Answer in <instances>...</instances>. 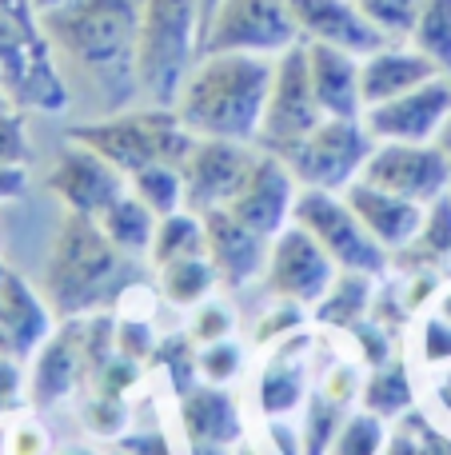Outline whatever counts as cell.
I'll list each match as a JSON object with an SVG mask.
<instances>
[{"instance_id": "cell-2", "label": "cell", "mask_w": 451, "mask_h": 455, "mask_svg": "<svg viewBox=\"0 0 451 455\" xmlns=\"http://www.w3.org/2000/svg\"><path fill=\"white\" fill-rule=\"evenodd\" d=\"M272 56L204 52L188 68L176 92V116L196 136L216 140H256L272 88Z\"/></svg>"}, {"instance_id": "cell-43", "label": "cell", "mask_w": 451, "mask_h": 455, "mask_svg": "<svg viewBox=\"0 0 451 455\" xmlns=\"http://www.w3.org/2000/svg\"><path fill=\"white\" fill-rule=\"evenodd\" d=\"M320 392L332 395L336 403H344V408H348V403L356 400L360 392H364V387H360V371L352 368V363H336V368L328 371L324 379H320Z\"/></svg>"}, {"instance_id": "cell-33", "label": "cell", "mask_w": 451, "mask_h": 455, "mask_svg": "<svg viewBox=\"0 0 451 455\" xmlns=\"http://www.w3.org/2000/svg\"><path fill=\"white\" fill-rule=\"evenodd\" d=\"M344 424V403H336L332 395L316 392L308 400V419H304V455H328L332 440Z\"/></svg>"}, {"instance_id": "cell-18", "label": "cell", "mask_w": 451, "mask_h": 455, "mask_svg": "<svg viewBox=\"0 0 451 455\" xmlns=\"http://www.w3.org/2000/svg\"><path fill=\"white\" fill-rule=\"evenodd\" d=\"M80 379H84V320L72 315V320H64V328H56L52 336L40 344V352L32 355L28 403L36 411H48L52 403H60Z\"/></svg>"}, {"instance_id": "cell-31", "label": "cell", "mask_w": 451, "mask_h": 455, "mask_svg": "<svg viewBox=\"0 0 451 455\" xmlns=\"http://www.w3.org/2000/svg\"><path fill=\"white\" fill-rule=\"evenodd\" d=\"M132 180V196H140L156 216H172L184 208V176L172 164H148Z\"/></svg>"}, {"instance_id": "cell-21", "label": "cell", "mask_w": 451, "mask_h": 455, "mask_svg": "<svg viewBox=\"0 0 451 455\" xmlns=\"http://www.w3.org/2000/svg\"><path fill=\"white\" fill-rule=\"evenodd\" d=\"M304 48H308L312 88H316V100L324 108V116H340V120L364 116V92H360V64H364V56L336 44H320V40H304Z\"/></svg>"}, {"instance_id": "cell-16", "label": "cell", "mask_w": 451, "mask_h": 455, "mask_svg": "<svg viewBox=\"0 0 451 455\" xmlns=\"http://www.w3.org/2000/svg\"><path fill=\"white\" fill-rule=\"evenodd\" d=\"M52 336V307L32 283L0 259V355L12 363H28L40 344Z\"/></svg>"}, {"instance_id": "cell-22", "label": "cell", "mask_w": 451, "mask_h": 455, "mask_svg": "<svg viewBox=\"0 0 451 455\" xmlns=\"http://www.w3.org/2000/svg\"><path fill=\"white\" fill-rule=\"evenodd\" d=\"M344 200H348V208L360 216V224L372 232V240L380 248L392 251L407 248L415 240V232L423 228V204L396 196V192H384L368 180H352L344 188Z\"/></svg>"}, {"instance_id": "cell-11", "label": "cell", "mask_w": 451, "mask_h": 455, "mask_svg": "<svg viewBox=\"0 0 451 455\" xmlns=\"http://www.w3.org/2000/svg\"><path fill=\"white\" fill-rule=\"evenodd\" d=\"M268 288L276 299H288V304H320L332 288V280L340 275L336 259L304 232L300 224H288L284 232L272 235L268 248Z\"/></svg>"}, {"instance_id": "cell-24", "label": "cell", "mask_w": 451, "mask_h": 455, "mask_svg": "<svg viewBox=\"0 0 451 455\" xmlns=\"http://www.w3.org/2000/svg\"><path fill=\"white\" fill-rule=\"evenodd\" d=\"M304 360H308V339H284L276 347V355L268 360L260 379V408L268 419H280L288 411H296V403L304 400Z\"/></svg>"}, {"instance_id": "cell-45", "label": "cell", "mask_w": 451, "mask_h": 455, "mask_svg": "<svg viewBox=\"0 0 451 455\" xmlns=\"http://www.w3.org/2000/svg\"><path fill=\"white\" fill-rule=\"evenodd\" d=\"M12 455H48V435L40 432V427H32V424L16 427V435H12Z\"/></svg>"}, {"instance_id": "cell-41", "label": "cell", "mask_w": 451, "mask_h": 455, "mask_svg": "<svg viewBox=\"0 0 451 455\" xmlns=\"http://www.w3.org/2000/svg\"><path fill=\"white\" fill-rule=\"evenodd\" d=\"M232 307L224 304H204L196 315H192V331L188 336L196 339V344H216V339H224L232 331Z\"/></svg>"}, {"instance_id": "cell-32", "label": "cell", "mask_w": 451, "mask_h": 455, "mask_svg": "<svg viewBox=\"0 0 451 455\" xmlns=\"http://www.w3.org/2000/svg\"><path fill=\"white\" fill-rule=\"evenodd\" d=\"M400 251H420V264H447L451 259V196L447 192L439 200H431L428 212H423V228Z\"/></svg>"}, {"instance_id": "cell-13", "label": "cell", "mask_w": 451, "mask_h": 455, "mask_svg": "<svg viewBox=\"0 0 451 455\" xmlns=\"http://www.w3.org/2000/svg\"><path fill=\"white\" fill-rule=\"evenodd\" d=\"M451 120V76L439 72L436 80L412 88V92L396 96L364 108V128L372 140H400V144H431Z\"/></svg>"}, {"instance_id": "cell-23", "label": "cell", "mask_w": 451, "mask_h": 455, "mask_svg": "<svg viewBox=\"0 0 451 455\" xmlns=\"http://www.w3.org/2000/svg\"><path fill=\"white\" fill-rule=\"evenodd\" d=\"M439 68L428 60L423 52L415 48H376L372 56H364L360 64V92H364V108L372 104H384V100H396V96L412 92V88L428 84L436 80Z\"/></svg>"}, {"instance_id": "cell-28", "label": "cell", "mask_w": 451, "mask_h": 455, "mask_svg": "<svg viewBox=\"0 0 451 455\" xmlns=\"http://www.w3.org/2000/svg\"><path fill=\"white\" fill-rule=\"evenodd\" d=\"M216 267L208 256H188V259H172V264L160 267V291H164L168 304H180V307H192V304H204L208 291L216 288Z\"/></svg>"}, {"instance_id": "cell-35", "label": "cell", "mask_w": 451, "mask_h": 455, "mask_svg": "<svg viewBox=\"0 0 451 455\" xmlns=\"http://www.w3.org/2000/svg\"><path fill=\"white\" fill-rule=\"evenodd\" d=\"M196 339L192 336H172V339H160L156 352H152V360L160 363V368L172 376V387L176 395H188L192 387H196V376H200V363H196Z\"/></svg>"}, {"instance_id": "cell-47", "label": "cell", "mask_w": 451, "mask_h": 455, "mask_svg": "<svg viewBox=\"0 0 451 455\" xmlns=\"http://www.w3.org/2000/svg\"><path fill=\"white\" fill-rule=\"evenodd\" d=\"M120 448H124V455H172L164 435H124Z\"/></svg>"}, {"instance_id": "cell-4", "label": "cell", "mask_w": 451, "mask_h": 455, "mask_svg": "<svg viewBox=\"0 0 451 455\" xmlns=\"http://www.w3.org/2000/svg\"><path fill=\"white\" fill-rule=\"evenodd\" d=\"M68 140L88 144L124 176H136L148 164L184 168L188 152L196 148V132L168 104L124 108V112H108L100 120H88V124H72Z\"/></svg>"}, {"instance_id": "cell-36", "label": "cell", "mask_w": 451, "mask_h": 455, "mask_svg": "<svg viewBox=\"0 0 451 455\" xmlns=\"http://www.w3.org/2000/svg\"><path fill=\"white\" fill-rule=\"evenodd\" d=\"M356 4L384 32V40H407L420 16V0H356Z\"/></svg>"}, {"instance_id": "cell-34", "label": "cell", "mask_w": 451, "mask_h": 455, "mask_svg": "<svg viewBox=\"0 0 451 455\" xmlns=\"http://www.w3.org/2000/svg\"><path fill=\"white\" fill-rule=\"evenodd\" d=\"M388 448V432H384V419L372 416V411H360V416H348L340 424L332 440V451L328 455H380Z\"/></svg>"}, {"instance_id": "cell-3", "label": "cell", "mask_w": 451, "mask_h": 455, "mask_svg": "<svg viewBox=\"0 0 451 455\" xmlns=\"http://www.w3.org/2000/svg\"><path fill=\"white\" fill-rule=\"evenodd\" d=\"M136 280H140L136 256L120 251L92 216H64L44 264V299L52 307V315L72 320V315L108 307Z\"/></svg>"}, {"instance_id": "cell-9", "label": "cell", "mask_w": 451, "mask_h": 455, "mask_svg": "<svg viewBox=\"0 0 451 455\" xmlns=\"http://www.w3.org/2000/svg\"><path fill=\"white\" fill-rule=\"evenodd\" d=\"M320 120H324V108H320L316 88H312L308 48L300 40V44L284 48L276 56V64H272V88H268V104H264L256 144L264 152H284L288 144L304 140Z\"/></svg>"}, {"instance_id": "cell-40", "label": "cell", "mask_w": 451, "mask_h": 455, "mask_svg": "<svg viewBox=\"0 0 451 455\" xmlns=\"http://www.w3.org/2000/svg\"><path fill=\"white\" fill-rule=\"evenodd\" d=\"M136 376H140V363L116 352L100 371H96L92 379H96V392H104V395H120V400H124V392H132V387H136Z\"/></svg>"}, {"instance_id": "cell-48", "label": "cell", "mask_w": 451, "mask_h": 455, "mask_svg": "<svg viewBox=\"0 0 451 455\" xmlns=\"http://www.w3.org/2000/svg\"><path fill=\"white\" fill-rule=\"evenodd\" d=\"M0 12L16 16V20H24V24H36L40 20V12H36V4H32V0H0Z\"/></svg>"}, {"instance_id": "cell-38", "label": "cell", "mask_w": 451, "mask_h": 455, "mask_svg": "<svg viewBox=\"0 0 451 455\" xmlns=\"http://www.w3.org/2000/svg\"><path fill=\"white\" fill-rule=\"evenodd\" d=\"M84 424L92 427L96 435H120L128 424V403L120 395H104L96 392L92 400L84 403Z\"/></svg>"}, {"instance_id": "cell-25", "label": "cell", "mask_w": 451, "mask_h": 455, "mask_svg": "<svg viewBox=\"0 0 451 455\" xmlns=\"http://www.w3.org/2000/svg\"><path fill=\"white\" fill-rule=\"evenodd\" d=\"M96 224L104 228V235H108L120 251L140 256V251H152V235H156L160 216L152 212L140 196H128L124 192V196H116L100 216H96Z\"/></svg>"}, {"instance_id": "cell-37", "label": "cell", "mask_w": 451, "mask_h": 455, "mask_svg": "<svg viewBox=\"0 0 451 455\" xmlns=\"http://www.w3.org/2000/svg\"><path fill=\"white\" fill-rule=\"evenodd\" d=\"M200 379H208V384H224V379H232L240 371V363H244V355H240V347L232 344V339H216V344H200Z\"/></svg>"}, {"instance_id": "cell-54", "label": "cell", "mask_w": 451, "mask_h": 455, "mask_svg": "<svg viewBox=\"0 0 451 455\" xmlns=\"http://www.w3.org/2000/svg\"><path fill=\"white\" fill-rule=\"evenodd\" d=\"M447 455H451V443H447Z\"/></svg>"}, {"instance_id": "cell-17", "label": "cell", "mask_w": 451, "mask_h": 455, "mask_svg": "<svg viewBox=\"0 0 451 455\" xmlns=\"http://www.w3.org/2000/svg\"><path fill=\"white\" fill-rule=\"evenodd\" d=\"M204 220V240H208V259H212L220 283L228 288H248L256 275L268 267V248L272 240L240 224L228 208H212L200 216Z\"/></svg>"}, {"instance_id": "cell-8", "label": "cell", "mask_w": 451, "mask_h": 455, "mask_svg": "<svg viewBox=\"0 0 451 455\" xmlns=\"http://www.w3.org/2000/svg\"><path fill=\"white\" fill-rule=\"evenodd\" d=\"M300 24L288 0H220L208 20L200 56L204 52H252L280 56L284 48L300 44Z\"/></svg>"}, {"instance_id": "cell-19", "label": "cell", "mask_w": 451, "mask_h": 455, "mask_svg": "<svg viewBox=\"0 0 451 455\" xmlns=\"http://www.w3.org/2000/svg\"><path fill=\"white\" fill-rule=\"evenodd\" d=\"M288 4H292L304 40L348 48L356 56H372L376 48L388 44L384 32L360 12L356 0H288Z\"/></svg>"}, {"instance_id": "cell-39", "label": "cell", "mask_w": 451, "mask_h": 455, "mask_svg": "<svg viewBox=\"0 0 451 455\" xmlns=\"http://www.w3.org/2000/svg\"><path fill=\"white\" fill-rule=\"evenodd\" d=\"M28 136H24V120L16 116L12 100L0 104V164H24L28 160Z\"/></svg>"}, {"instance_id": "cell-29", "label": "cell", "mask_w": 451, "mask_h": 455, "mask_svg": "<svg viewBox=\"0 0 451 455\" xmlns=\"http://www.w3.org/2000/svg\"><path fill=\"white\" fill-rule=\"evenodd\" d=\"M407 40L415 52H423L439 72L451 76V0H420V16Z\"/></svg>"}, {"instance_id": "cell-7", "label": "cell", "mask_w": 451, "mask_h": 455, "mask_svg": "<svg viewBox=\"0 0 451 455\" xmlns=\"http://www.w3.org/2000/svg\"><path fill=\"white\" fill-rule=\"evenodd\" d=\"M292 224H300L336 259L340 272H368V275L388 272V251L372 240V232L360 224V216L348 208V200H340L336 192L304 188L296 196Z\"/></svg>"}, {"instance_id": "cell-20", "label": "cell", "mask_w": 451, "mask_h": 455, "mask_svg": "<svg viewBox=\"0 0 451 455\" xmlns=\"http://www.w3.org/2000/svg\"><path fill=\"white\" fill-rule=\"evenodd\" d=\"M180 424L192 443V455H228V448H236L244 432L236 400L224 392V384H196L188 395H180Z\"/></svg>"}, {"instance_id": "cell-14", "label": "cell", "mask_w": 451, "mask_h": 455, "mask_svg": "<svg viewBox=\"0 0 451 455\" xmlns=\"http://www.w3.org/2000/svg\"><path fill=\"white\" fill-rule=\"evenodd\" d=\"M296 176L288 172V164L276 156V152H256L252 168L248 176L240 180L236 196L228 200V212L236 216L240 224H248L252 232L260 235H276L284 232L288 220H292V208H296Z\"/></svg>"}, {"instance_id": "cell-6", "label": "cell", "mask_w": 451, "mask_h": 455, "mask_svg": "<svg viewBox=\"0 0 451 455\" xmlns=\"http://www.w3.org/2000/svg\"><path fill=\"white\" fill-rule=\"evenodd\" d=\"M372 148H376V140L364 128V116L360 120L324 116L304 140L288 144L276 156L284 160L288 172H292L296 184H304V188L344 192L352 180H360Z\"/></svg>"}, {"instance_id": "cell-15", "label": "cell", "mask_w": 451, "mask_h": 455, "mask_svg": "<svg viewBox=\"0 0 451 455\" xmlns=\"http://www.w3.org/2000/svg\"><path fill=\"white\" fill-rule=\"evenodd\" d=\"M44 184L68 204V212L92 216V220L112 204V200L128 192L124 188L128 176L120 172L116 164H108L100 152H92L88 144H76V140H68V148H60L56 164L48 168Z\"/></svg>"}, {"instance_id": "cell-26", "label": "cell", "mask_w": 451, "mask_h": 455, "mask_svg": "<svg viewBox=\"0 0 451 455\" xmlns=\"http://www.w3.org/2000/svg\"><path fill=\"white\" fill-rule=\"evenodd\" d=\"M372 304V275L368 272H340L328 288V296L316 304V320L332 328H356Z\"/></svg>"}, {"instance_id": "cell-27", "label": "cell", "mask_w": 451, "mask_h": 455, "mask_svg": "<svg viewBox=\"0 0 451 455\" xmlns=\"http://www.w3.org/2000/svg\"><path fill=\"white\" fill-rule=\"evenodd\" d=\"M188 256H208V240H204V220L196 212H172L160 216L156 235H152V259L156 267L172 264V259H188Z\"/></svg>"}, {"instance_id": "cell-53", "label": "cell", "mask_w": 451, "mask_h": 455, "mask_svg": "<svg viewBox=\"0 0 451 455\" xmlns=\"http://www.w3.org/2000/svg\"><path fill=\"white\" fill-rule=\"evenodd\" d=\"M64 455H88V451H64Z\"/></svg>"}, {"instance_id": "cell-10", "label": "cell", "mask_w": 451, "mask_h": 455, "mask_svg": "<svg viewBox=\"0 0 451 455\" xmlns=\"http://www.w3.org/2000/svg\"><path fill=\"white\" fill-rule=\"evenodd\" d=\"M360 180L376 184L384 192H396L404 200L428 208L451 188V160L444 156L439 144H400V140H380L368 156Z\"/></svg>"}, {"instance_id": "cell-51", "label": "cell", "mask_w": 451, "mask_h": 455, "mask_svg": "<svg viewBox=\"0 0 451 455\" xmlns=\"http://www.w3.org/2000/svg\"><path fill=\"white\" fill-rule=\"evenodd\" d=\"M32 4H36V12H48V8H56L60 0H32Z\"/></svg>"}, {"instance_id": "cell-52", "label": "cell", "mask_w": 451, "mask_h": 455, "mask_svg": "<svg viewBox=\"0 0 451 455\" xmlns=\"http://www.w3.org/2000/svg\"><path fill=\"white\" fill-rule=\"evenodd\" d=\"M236 455H252V451H248V448H240V451H236Z\"/></svg>"}, {"instance_id": "cell-50", "label": "cell", "mask_w": 451, "mask_h": 455, "mask_svg": "<svg viewBox=\"0 0 451 455\" xmlns=\"http://www.w3.org/2000/svg\"><path fill=\"white\" fill-rule=\"evenodd\" d=\"M436 140H439V148H444V156L451 160V120H447L444 128H439V136H436Z\"/></svg>"}, {"instance_id": "cell-42", "label": "cell", "mask_w": 451, "mask_h": 455, "mask_svg": "<svg viewBox=\"0 0 451 455\" xmlns=\"http://www.w3.org/2000/svg\"><path fill=\"white\" fill-rule=\"evenodd\" d=\"M116 352L140 363L144 355L156 352V339H152V328H148V323H140V320L116 323Z\"/></svg>"}, {"instance_id": "cell-44", "label": "cell", "mask_w": 451, "mask_h": 455, "mask_svg": "<svg viewBox=\"0 0 451 455\" xmlns=\"http://www.w3.org/2000/svg\"><path fill=\"white\" fill-rule=\"evenodd\" d=\"M20 392H24V379H20V363L4 360L0 355V416L12 411L20 403Z\"/></svg>"}, {"instance_id": "cell-1", "label": "cell", "mask_w": 451, "mask_h": 455, "mask_svg": "<svg viewBox=\"0 0 451 455\" xmlns=\"http://www.w3.org/2000/svg\"><path fill=\"white\" fill-rule=\"evenodd\" d=\"M140 8L144 0H60L40 12L52 52L100 96L104 116L140 96Z\"/></svg>"}, {"instance_id": "cell-46", "label": "cell", "mask_w": 451, "mask_h": 455, "mask_svg": "<svg viewBox=\"0 0 451 455\" xmlns=\"http://www.w3.org/2000/svg\"><path fill=\"white\" fill-rule=\"evenodd\" d=\"M24 188H28L24 164H0V204H4V200H20Z\"/></svg>"}, {"instance_id": "cell-30", "label": "cell", "mask_w": 451, "mask_h": 455, "mask_svg": "<svg viewBox=\"0 0 451 455\" xmlns=\"http://www.w3.org/2000/svg\"><path fill=\"white\" fill-rule=\"evenodd\" d=\"M360 400H364V408L380 419H392V416L412 408V379H407L404 363H388V368L380 363V368L368 376Z\"/></svg>"}, {"instance_id": "cell-12", "label": "cell", "mask_w": 451, "mask_h": 455, "mask_svg": "<svg viewBox=\"0 0 451 455\" xmlns=\"http://www.w3.org/2000/svg\"><path fill=\"white\" fill-rule=\"evenodd\" d=\"M256 152L240 140H216V136H196V148L188 152L180 176H184V208L196 216L212 208H228L236 196L240 180L248 176Z\"/></svg>"}, {"instance_id": "cell-5", "label": "cell", "mask_w": 451, "mask_h": 455, "mask_svg": "<svg viewBox=\"0 0 451 455\" xmlns=\"http://www.w3.org/2000/svg\"><path fill=\"white\" fill-rule=\"evenodd\" d=\"M200 56V0H144L140 8V96L176 104Z\"/></svg>"}, {"instance_id": "cell-49", "label": "cell", "mask_w": 451, "mask_h": 455, "mask_svg": "<svg viewBox=\"0 0 451 455\" xmlns=\"http://www.w3.org/2000/svg\"><path fill=\"white\" fill-rule=\"evenodd\" d=\"M216 8H220V0H200V40H204V28L216 16Z\"/></svg>"}]
</instances>
